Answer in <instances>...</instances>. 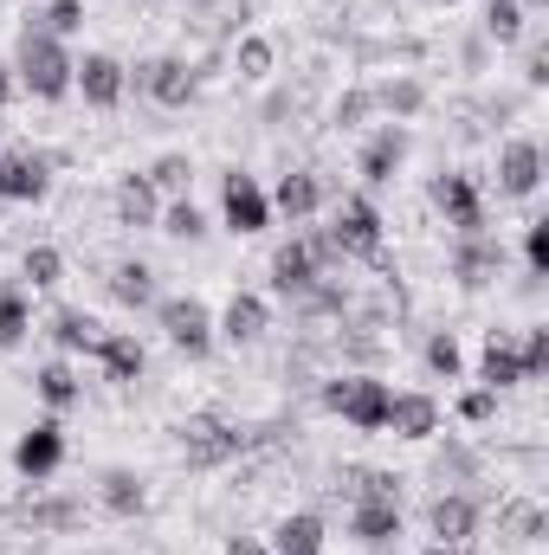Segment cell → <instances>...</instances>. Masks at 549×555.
I'll use <instances>...</instances> for the list:
<instances>
[{"mask_svg":"<svg viewBox=\"0 0 549 555\" xmlns=\"http://www.w3.org/2000/svg\"><path fill=\"white\" fill-rule=\"evenodd\" d=\"M13 85H20L26 98H39V104L72 98V52H65V39H52V33H39V26L26 20V33H20V46H13Z\"/></svg>","mask_w":549,"mask_h":555,"instance_id":"1","label":"cell"},{"mask_svg":"<svg viewBox=\"0 0 549 555\" xmlns=\"http://www.w3.org/2000/svg\"><path fill=\"white\" fill-rule=\"evenodd\" d=\"M388 395L395 388L382 375H362V369L323 375V388H317V401L343 420V426H356V433H388Z\"/></svg>","mask_w":549,"mask_h":555,"instance_id":"2","label":"cell"},{"mask_svg":"<svg viewBox=\"0 0 549 555\" xmlns=\"http://www.w3.org/2000/svg\"><path fill=\"white\" fill-rule=\"evenodd\" d=\"M175 446H181V465L214 472V465H233V459L246 452V433L220 414H188L175 426Z\"/></svg>","mask_w":549,"mask_h":555,"instance_id":"3","label":"cell"},{"mask_svg":"<svg viewBox=\"0 0 549 555\" xmlns=\"http://www.w3.org/2000/svg\"><path fill=\"white\" fill-rule=\"evenodd\" d=\"M124 78H130V91H137V98H155L162 111H188V104H194V91H201L194 65H188V59H175V52L142 59V65H124Z\"/></svg>","mask_w":549,"mask_h":555,"instance_id":"4","label":"cell"},{"mask_svg":"<svg viewBox=\"0 0 549 555\" xmlns=\"http://www.w3.org/2000/svg\"><path fill=\"white\" fill-rule=\"evenodd\" d=\"M155 323H162V336L181 349V356H207L220 336H214V310L194 297V291H181V297H155Z\"/></svg>","mask_w":549,"mask_h":555,"instance_id":"5","label":"cell"},{"mask_svg":"<svg viewBox=\"0 0 549 555\" xmlns=\"http://www.w3.org/2000/svg\"><path fill=\"white\" fill-rule=\"evenodd\" d=\"M220 220H227V233L253 240V233L272 227V194H266L246 168H227V175H220Z\"/></svg>","mask_w":549,"mask_h":555,"instance_id":"6","label":"cell"},{"mask_svg":"<svg viewBox=\"0 0 549 555\" xmlns=\"http://www.w3.org/2000/svg\"><path fill=\"white\" fill-rule=\"evenodd\" d=\"M426 201L446 214L452 233H485V194H478V181H472L465 168H439V175L426 181Z\"/></svg>","mask_w":549,"mask_h":555,"instance_id":"7","label":"cell"},{"mask_svg":"<svg viewBox=\"0 0 549 555\" xmlns=\"http://www.w3.org/2000/svg\"><path fill=\"white\" fill-rule=\"evenodd\" d=\"M382 207L369 201V194H343L336 201V214H330V233H336V246L349 253V259H375L382 253Z\"/></svg>","mask_w":549,"mask_h":555,"instance_id":"8","label":"cell"},{"mask_svg":"<svg viewBox=\"0 0 549 555\" xmlns=\"http://www.w3.org/2000/svg\"><path fill=\"white\" fill-rule=\"evenodd\" d=\"M505 266H511V253H505L498 233H459L452 240V278H459V291H491L505 278Z\"/></svg>","mask_w":549,"mask_h":555,"instance_id":"9","label":"cell"},{"mask_svg":"<svg viewBox=\"0 0 549 555\" xmlns=\"http://www.w3.org/2000/svg\"><path fill=\"white\" fill-rule=\"evenodd\" d=\"M72 91H78L91 111H117V104L130 98L124 59H111V52H85V59H72Z\"/></svg>","mask_w":549,"mask_h":555,"instance_id":"10","label":"cell"},{"mask_svg":"<svg viewBox=\"0 0 549 555\" xmlns=\"http://www.w3.org/2000/svg\"><path fill=\"white\" fill-rule=\"evenodd\" d=\"M59 465H65V426H59V420H39V426H26V433L13 439V472H20L26 485H46Z\"/></svg>","mask_w":549,"mask_h":555,"instance_id":"11","label":"cell"},{"mask_svg":"<svg viewBox=\"0 0 549 555\" xmlns=\"http://www.w3.org/2000/svg\"><path fill=\"white\" fill-rule=\"evenodd\" d=\"M537 188H544V142L511 137L498 149V194H505V201H531Z\"/></svg>","mask_w":549,"mask_h":555,"instance_id":"12","label":"cell"},{"mask_svg":"<svg viewBox=\"0 0 549 555\" xmlns=\"http://www.w3.org/2000/svg\"><path fill=\"white\" fill-rule=\"evenodd\" d=\"M46 194H52V162H46L39 149H13V155H0V201L33 207V201H46Z\"/></svg>","mask_w":549,"mask_h":555,"instance_id":"13","label":"cell"},{"mask_svg":"<svg viewBox=\"0 0 549 555\" xmlns=\"http://www.w3.org/2000/svg\"><path fill=\"white\" fill-rule=\"evenodd\" d=\"M323 201H330V188H323V175L317 168H284L272 188V214H284L291 227H304V220H317L323 214Z\"/></svg>","mask_w":549,"mask_h":555,"instance_id":"14","label":"cell"},{"mask_svg":"<svg viewBox=\"0 0 549 555\" xmlns=\"http://www.w3.org/2000/svg\"><path fill=\"white\" fill-rule=\"evenodd\" d=\"M426 530H433V543L465 550V543L478 537V498H472V491H439V498L426 504Z\"/></svg>","mask_w":549,"mask_h":555,"instance_id":"15","label":"cell"},{"mask_svg":"<svg viewBox=\"0 0 549 555\" xmlns=\"http://www.w3.org/2000/svg\"><path fill=\"white\" fill-rule=\"evenodd\" d=\"M272 330V304L259 297V291H233L227 297V310L214 317V336H227L233 349H246V343H259Z\"/></svg>","mask_w":549,"mask_h":555,"instance_id":"16","label":"cell"},{"mask_svg":"<svg viewBox=\"0 0 549 555\" xmlns=\"http://www.w3.org/2000/svg\"><path fill=\"white\" fill-rule=\"evenodd\" d=\"M408 149H413V137L401 130V124H382L375 137L362 142V162H356V168H362V181H369V188H388V181L401 175Z\"/></svg>","mask_w":549,"mask_h":555,"instance_id":"17","label":"cell"},{"mask_svg":"<svg viewBox=\"0 0 549 555\" xmlns=\"http://www.w3.org/2000/svg\"><path fill=\"white\" fill-rule=\"evenodd\" d=\"M349 537H356L362 550H395V537H401V504L356 498V504H349Z\"/></svg>","mask_w":549,"mask_h":555,"instance_id":"18","label":"cell"},{"mask_svg":"<svg viewBox=\"0 0 549 555\" xmlns=\"http://www.w3.org/2000/svg\"><path fill=\"white\" fill-rule=\"evenodd\" d=\"M388 426H395V439H433L439 433V401L426 395V388H401V395H388Z\"/></svg>","mask_w":549,"mask_h":555,"instance_id":"19","label":"cell"},{"mask_svg":"<svg viewBox=\"0 0 549 555\" xmlns=\"http://www.w3.org/2000/svg\"><path fill=\"white\" fill-rule=\"evenodd\" d=\"M518 382H524L518 336H511V330H491V336H485V349H478V388L505 395V388H518Z\"/></svg>","mask_w":549,"mask_h":555,"instance_id":"20","label":"cell"},{"mask_svg":"<svg viewBox=\"0 0 549 555\" xmlns=\"http://www.w3.org/2000/svg\"><path fill=\"white\" fill-rule=\"evenodd\" d=\"M46 336H52L65 356H91V349L104 343V323H98L91 310H78V304H59V310L46 317Z\"/></svg>","mask_w":549,"mask_h":555,"instance_id":"21","label":"cell"},{"mask_svg":"<svg viewBox=\"0 0 549 555\" xmlns=\"http://www.w3.org/2000/svg\"><path fill=\"white\" fill-rule=\"evenodd\" d=\"M317 278H323V272H317V259H310L304 233H297V240H284V246L272 253V291H278V297H291V304H297Z\"/></svg>","mask_w":549,"mask_h":555,"instance_id":"22","label":"cell"},{"mask_svg":"<svg viewBox=\"0 0 549 555\" xmlns=\"http://www.w3.org/2000/svg\"><path fill=\"white\" fill-rule=\"evenodd\" d=\"M91 362H98L111 382H137L142 369H149V349H142L130 330H104V343L91 349Z\"/></svg>","mask_w":549,"mask_h":555,"instance_id":"23","label":"cell"},{"mask_svg":"<svg viewBox=\"0 0 549 555\" xmlns=\"http://www.w3.org/2000/svg\"><path fill=\"white\" fill-rule=\"evenodd\" d=\"M111 207H117V227H137V233L162 220V194L149 188V175H124L117 194H111Z\"/></svg>","mask_w":549,"mask_h":555,"instance_id":"24","label":"cell"},{"mask_svg":"<svg viewBox=\"0 0 549 555\" xmlns=\"http://www.w3.org/2000/svg\"><path fill=\"white\" fill-rule=\"evenodd\" d=\"M323 543H330V524L317 511H291L272 530V555H323Z\"/></svg>","mask_w":549,"mask_h":555,"instance_id":"25","label":"cell"},{"mask_svg":"<svg viewBox=\"0 0 549 555\" xmlns=\"http://www.w3.org/2000/svg\"><path fill=\"white\" fill-rule=\"evenodd\" d=\"M33 395H39L52 414H65V408H78V401H85V382H78V369H72L65 356H52V362L33 375Z\"/></svg>","mask_w":549,"mask_h":555,"instance_id":"26","label":"cell"},{"mask_svg":"<svg viewBox=\"0 0 549 555\" xmlns=\"http://www.w3.org/2000/svg\"><path fill=\"white\" fill-rule=\"evenodd\" d=\"M104 291H111L124 310H155V297H162V291H155V266H142V259H124L117 272L104 278Z\"/></svg>","mask_w":549,"mask_h":555,"instance_id":"27","label":"cell"},{"mask_svg":"<svg viewBox=\"0 0 549 555\" xmlns=\"http://www.w3.org/2000/svg\"><path fill=\"white\" fill-rule=\"evenodd\" d=\"M98 504H104L111 517H142L149 491H142V478L130 472V465H111V472L98 478Z\"/></svg>","mask_w":549,"mask_h":555,"instance_id":"28","label":"cell"},{"mask_svg":"<svg viewBox=\"0 0 549 555\" xmlns=\"http://www.w3.org/2000/svg\"><path fill=\"white\" fill-rule=\"evenodd\" d=\"M549 530V511L537 498H505L498 504V537H511V543H544Z\"/></svg>","mask_w":549,"mask_h":555,"instance_id":"29","label":"cell"},{"mask_svg":"<svg viewBox=\"0 0 549 555\" xmlns=\"http://www.w3.org/2000/svg\"><path fill=\"white\" fill-rule=\"evenodd\" d=\"M33 330V291L26 284H0V349H20Z\"/></svg>","mask_w":549,"mask_h":555,"instance_id":"30","label":"cell"},{"mask_svg":"<svg viewBox=\"0 0 549 555\" xmlns=\"http://www.w3.org/2000/svg\"><path fill=\"white\" fill-rule=\"evenodd\" d=\"M375 111H395V124H408V117H420L426 111V85L420 78H388V85H375Z\"/></svg>","mask_w":549,"mask_h":555,"instance_id":"31","label":"cell"},{"mask_svg":"<svg viewBox=\"0 0 549 555\" xmlns=\"http://www.w3.org/2000/svg\"><path fill=\"white\" fill-rule=\"evenodd\" d=\"M524 33H531V7L524 0H485V39L518 46Z\"/></svg>","mask_w":549,"mask_h":555,"instance_id":"32","label":"cell"},{"mask_svg":"<svg viewBox=\"0 0 549 555\" xmlns=\"http://www.w3.org/2000/svg\"><path fill=\"white\" fill-rule=\"evenodd\" d=\"M272 65H278V46L266 39V33H246V39L233 46V72H240L246 85H266V78H272Z\"/></svg>","mask_w":549,"mask_h":555,"instance_id":"33","label":"cell"},{"mask_svg":"<svg viewBox=\"0 0 549 555\" xmlns=\"http://www.w3.org/2000/svg\"><path fill=\"white\" fill-rule=\"evenodd\" d=\"M26 524L33 530H78L85 524V498H39V504H26Z\"/></svg>","mask_w":549,"mask_h":555,"instance_id":"34","label":"cell"},{"mask_svg":"<svg viewBox=\"0 0 549 555\" xmlns=\"http://www.w3.org/2000/svg\"><path fill=\"white\" fill-rule=\"evenodd\" d=\"M20 278H26V291L65 284V253H59V246H26V253H20Z\"/></svg>","mask_w":549,"mask_h":555,"instance_id":"35","label":"cell"},{"mask_svg":"<svg viewBox=\"0 0 549 555\" xmlns=\"http://www.w3.org/2000/svg\"><path fill=\"white\" fill-rule=\"evenodd\" d=\"M420 356H426V375H439V382H459V369H465V349H459L452 330H433Z\"/></svg>","mask_w":549,"mask_h":555,"instance_id":"36","label":"cell"},{"mask_svg":"<svg viewBox=\"0 0 549 555\" xmlns=\"http://www.w3.org/2000/svg\"><path fill=\"white\" fill-rule=\"evenodd\" d=\"M188 181H194V162H188V155H155V168H149V188H155V194L188 201Z\"/></svg>","mask_w":549,"mask_h":555,"instance_id":"37","label":"cell"},{"mask_svg":"<svg viewBox=\"0 0 549 555\" xmlns=\"http://www.w3.org/2000/svg\"><path fill=\"white\" fill-rule=\"evenodd\" d=\"M433 478H439L446 491H465V485L478 478V452H472V446H446V452L433 459Z\"/></svg>","mask_w":549,"mask_h":555,"instance_id":"38","label":"cell"},{"mask_svg":"<svg viewBox=\"0 0 549 555\" xmlns=\"http://www.w3.org/2000/svg\"><path fill=\"white\" fill-rule=\"evenodd\" d=\"M168 240H207V214L194 207V201H168L162 207V220H155Z\"/></svg>","mask_w":549,"mask_h":555,"instance_id":"39","label":"cell"},{"mask_svg":"<svg viewBox=\"0 0 549 555\" xmlns=\"http://www.w3.org/2000/svg\"><path fill=\"white\" fill-rule=\"evenodd\" d=\"M33 26L52 33V39H72V33L85 26V0H46V7L33 13Z\"/></svg>","mask_w":549,"mask_h":555,"instance_id":"40","label":"cell"},{"mask_svg":"<svg viewBox=\"0 0 549 555\" xmlns=\"http://www.w3.org/2000/svg\"><path fill=\"white\" fill-rule=\"evenodd\" d=\"M330 117H336V130H356L362 117H375V85H356V91H343Z\"/></svg>","mask_w":549,"mask_h":555,"instance_id":"41","label":"cell"},{"mask_svg":"<svg viewBox=\"0 0 549 555\" xmlns=\"http://www.w3.org/2000/svg\"><path fill=\"white\" fill-rule=\"evenodd\" d=\"M518 362H524V382H537L549 369V330H524L518 336Z\"/></svg>","mask_w":549,"mask_h":555,"instance_id":"42","label":"cell"},{"mask_svg":"<svg viewBox=\"0 0 549 555\" xmlns=\"http://www.w3.org/2000/svg\"><path fill=\"white\" fill-rule=\"evenodd\" d=\"M524 266H531V278H549V220L524 227Z\"/></svg>","mask_w":549,"mask_h":555,"instance_id":"43","label":"cell"},{"mask_svg":"<svg viewBox=\"0 0 549 555\" xmlns=\"http://www.w3.org/2000/svg\"><path fill=\"white\" fill-rule=\"evenodd\" d=\"M459 420H465V426L498 420V395H491V388H465V395H459Z\"/></svg>","mask_w":549,"mask_h":555,"instance_id":"44","label":"cell"},{"mask_svg":"<svg viewBox=\"0 0 549 555\" xmlns=\"http://www.w3.org/2000/svg\"><path fill=\"white\" fill-rule=\"evenodd\" d=\"M524 85H549V52H544V39H531V52H524Z\"/></svg>","mask_w":549,"mask_h":555,"instance_id":"45","label":"cell"},{"mask_svg":"<svg viewBox=\"0 0 549 555\" xmlns=\"http://www.w3.org/2000/svg\"><path fill=\"white\" fill-rule=\"evenodd\" d=\"M220 555H272V550H266L259 537H227V550H220Z\"/></svg>","mask_w":549,"mask_h":555,"instance_id":"46","label":"cell"},{"mask_svg":"<svg viewBox=\"0 0 549 555\" xmlns=\"http://www.w3.org/2000/svg\"><path fill=\"white\" fill-rule=\"evenodd\" d=\"M13 91H20V85H13V65H0V111L13 104Z\"/></svg>","mask_w":549,"mask_h":555,"instance_id":"47","label":"cell"},{"mask_svg":"<svg viewBox=\"0 0 549 555\" xmlns=\"http://www.w3.org/2000/svg\"><path fill=\"white\" fill-rule=\"evenodd\" d=\"M420 555H465V550H452V543H433V550H420Z\"/></svg>","mask_w":549,"mask_h":555,"instance_id":"48","label":"cell"},{"mask_svg":"<svg viewBox=\"0 0 549 555\" xmlns=\"http://www.w3.org/2000/svg\"><path fill=\"white\" fill-rule=\"evenodd\" d=\"M531 7H544V0H531Z\"/></svg>","mask_w":549,"mask_h":555,"instance_id":"49","label":"cell"}]
</instances>
